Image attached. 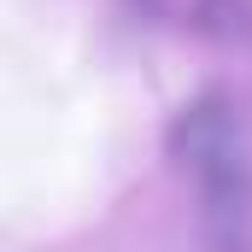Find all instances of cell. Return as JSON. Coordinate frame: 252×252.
<instances>
[{
    "mask_svg": "<svg viewBox=\"0 0 252 252\" xmlns=\"http://www.w3.org/2000/svg\"><path fill=\"white\" fill-rule=\"evenodd\" d=\"M170 158L182 164L199 188L205 205V229L217 235L223 252H247L252 241V153L235 100L205 88L199 100H188L170 124Z\"/></svg>",
    "mask_w": 252,
    "mask_h": 252,
    "instance_id": "6da1fadb",
    "label": "cell"
}]
</instances>
